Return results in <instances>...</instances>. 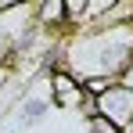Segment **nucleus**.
<instances>
[{
    "mask_svg": "<svg viewBox=\"0 0 133 133\" xmlns=\"http://www.w3.org/2000/svg\"><path fill=\"white\" fill-rule=\"evenodd\" d=\"M79 111H83V119H97V101H94V97H87V94H83V101H79Z\"/></svg>",
    "mask_w": 133,
    "mask_h": 133,
    "instance_id": "39448f33",
    "label": "nucleus"
},
{
    "mask_svg": "<svg viewBox=\"0 0 133 133\" xmlns=\"http://www.w3.org/2000/svg\"><path fill=\"white\" fill-rule=\"evenodd\" d=\"M130 29H133V22H130Z\"/></svg>",
    "mask_w": 133,
    "mask_h": 133,
    "instance_id": "6e6552de",
    "label": "nucleus"
},
{
    "mask_svg": "<svg viewBox=\"0 0 133 133\" xmlns=\"http://www.w3.org/2000/svg\"><path fill=\"white\" fill-rule=\"evenodd\" d=\"M11 72H15V68H7V65H0V94H4V87H7V79H11Z\"/></svg>",
    "mask_w": 133,
    "mask_h": 133,
    "instance_id": "0eeeda50",
    "label": "nucleus"
},
{
    "mask_svg": "<svg viewBox=\"0 0 133 133\" xmlns=\"http://www.w3.org/2000/svg\"><path fill=\"white\" fill-rule=\"evenodd\" d=\"M97 115L108 119L111 126L122 133V130L133 122V90L122 87V83H111V87L97 97Z\"/></svg>",
    "mask_w": 133,
    "mask_h": 133,
    "instance_id": "f257e3e1",
    "label": "nucleus"
},
{
    "mask_svg": "<svg viewBox=\"0 0 133 133\" xmlns=\"http://www.w3.org/2000/svg\"><path fill=\"white\" fill-rule=\"evenodd\" d=\"M50 101H54V108H79V101H83V87H79V79L72 76V72H54L50 76Z\"/></svg>",
    "mask_w": 133,
    "mask_h": 133,
    "instance_id": "f03ea898",
    "label": "nucleus"
},
{
    "mask_svg": "<svg viewBox=\"0 0 133 133\" xmlns=\"http://www.w3.org/2000/svg\"><path fill=\"white\" fill-rule=\"evenodd\" d=\"M36 25L40 29H68V22H65V4L61 0H47V4H40L36 7Z\"/></svg>",
    "mask_w": 133,
    "mask_h": 133,
    "instance_id": "7ed1b4c3",
    "label": "nucleus"
},
{
    "mask_svg": "<svg viewBox=\"0 0 133 133\" xmlns=\"http://www.w3.org/2000/svg\"><path fill=\"white\" fill-rule=\"evenodd\" d=\"M87 133H119V130L111 126L108 119H101V115H97V119H90V122H87Z\"/></svg>",
    "mask_w": 133,
    "mask_h": 133,
    "instance_id": "20e7f679",
    "label": "nucleus"
},
{
    "mask_svg": "<svg viewBox=\"0 0 133 133\" xmlns=\"http://www.w3.org/2000/svg\"><path fill=\"white\" fill-rule=\"evenodd\" d=\"M122 87H130V90H133V58H130V65L122 68Z\"/></svg>",
    "mask_w": 133,
    "mask_h": 133,
    "instance_id": "423d86ee",
    "label": "nucleus"
}]
</instances>
